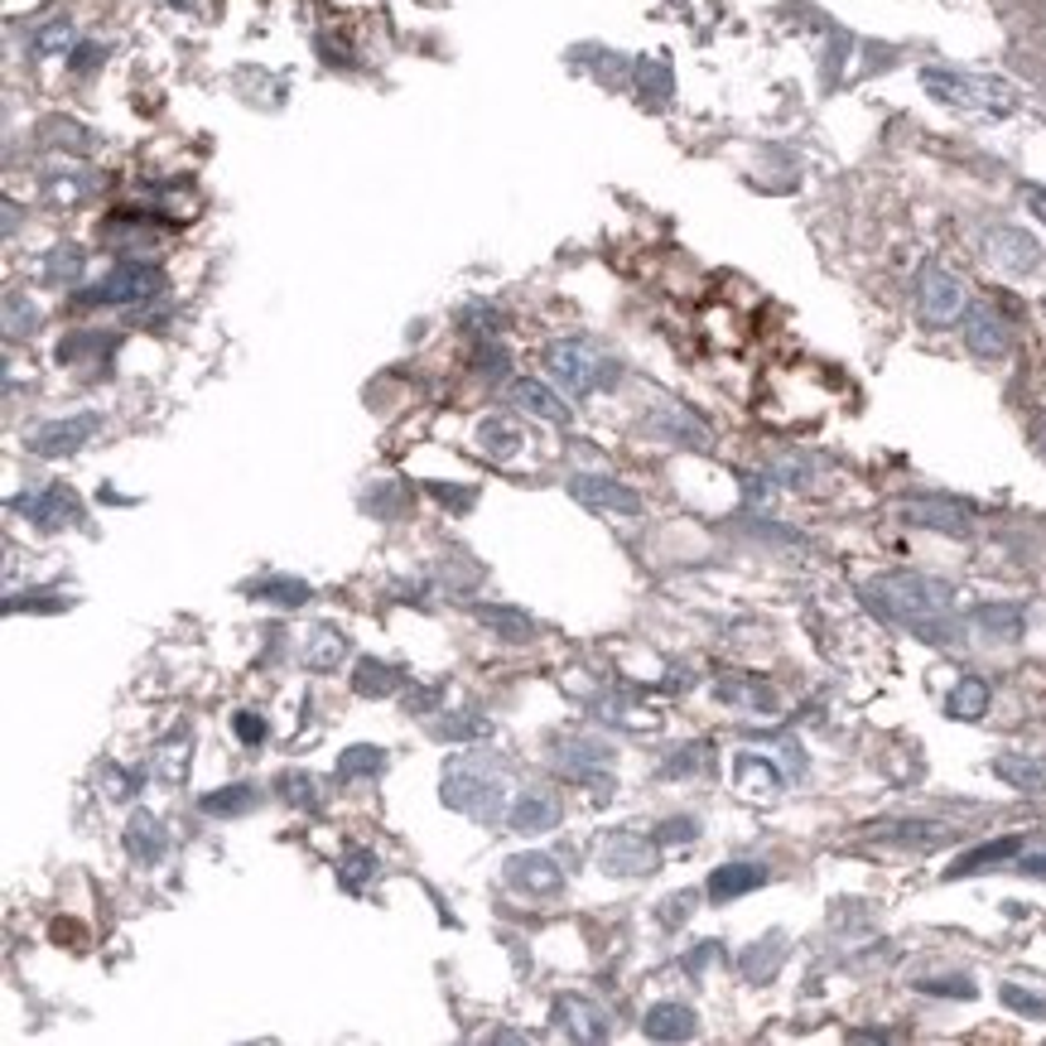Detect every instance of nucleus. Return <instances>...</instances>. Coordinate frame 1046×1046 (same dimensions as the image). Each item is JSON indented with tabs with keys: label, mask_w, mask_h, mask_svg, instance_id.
<instances>
[{
	"label": "nucleus",
	"mask_w": 1046,
	"mask_h": 1046,
	"mask_svg": "<svg viewBox=\"0 0 1046 1046\" xmlns=\"http://www.w3.org/2000/svg\"><path fill=\"white\" fill-rule=\"evenodd\" d=\"M868 603L878 608L888 622H902L921 637V642H955L960 628L950 618V584L940 579H926V574H882L864 589Z\"/></svg>",
	"instance_id": "1"
},
{
	"label": "nucleus",
	"mask_w": 1046,
	"mask_h": 1046,
	"mask_svg": "<svg viewBox=\"0 0 1046 1046\" xmlns=\"http://www.w3.org/2000/svg\"><path fill=\"white\" fill-rule=\"evenodd\" d=\"M555 1018L574 1042H608V1033H613V1027H608V1013L584 1004V998H560Z\"/></svg>",
	"instance_id": "19"
},
{
	"label": "nucleus",
	"mask_w": 1046,
	"mask_h": 1046,
	"mask_svg": "<svg viewBox=\"0 0 1046 1046\" xmlns=\"http://www.w3.org/2000/svg\"><path fill=\"white\" fill-rule=\"evenodd\" d=\"M155 295H165V270L150 266V260H121L111 275L87 285L78 304H145Z\"/></svg>",
	"instance_id": "4"
},
{
	"label": "nucleus",
	"mask_w": 1046,
	"mask_h": 1046,
	"mask_svg": "<svg viewBox=\"0 0 1046 1046\" xmlns=\"http://www.w3.org/2000/svg\"><path fill=\"white\" fill-rule=\"evenodd\" d=\"M1004 1004H1008V1008H1018V1013H1027V1018H1046V998L1023 994L1018 984H1004Z\"/></svg>",
	"instance_id": "38"
},
{
	"label": "nucleus",
	"mask_w": 1046,
	"mask_h": 1046,
	"mask_svg": "<svg viewBox=\"0 0 1046 1046\" xmlns=\"http://www.w3.org/2000/svg\"><path fill=\"white\" fill-rule=\"evenodd\" d=\"M78 270H82V251H72V246H58V251L49 256V275H53V280H58V275H63V280H78Z\"/></svg>",
	"instance_id": "39"
},
{
	"label": "nucleus",
	"mask_w": 1046,
	"mask_h": 1046,
	"mask_svg": "<svg viewBox=\"0 0 1046 1046\" xmlns=\"http://www.w3.org/2000/svg\"><path fill=\"white\" fill-rule=\"evenodd\" d=\"M946 709H950L955 719H984V714H989V685H984L979 675H960V685L950 690Z\"/></svg>",
	"instance_id": "31"
},
{
	"label": "nucleus",
	"mask_w": 1046,
	"mask_h": 1046,
	"mask_svg": "<svg viewBox=\"0 0 1046 1046\" xmlns=\"http://www.w3.org/2000/svg\"><path fill=\"white\" fill-rule=\"evenodd\" d=\"M762 882H767L762 864H723V868H714V878H709V897H714V902H733V897L762 888Z\"/></svg>",
	"instance_id": "24"
},
{
	"label": "nucleus",
	"mask_w": 1046,
	"mask_h": 1046,
	"mask_svg": "<svg viewBox=\"0 0 1046 1046\" xmlns=\"http://www.w3.org/2000/svg\"><path fill=\"white\" fill-rule=\"evenodd\" d=\"M994 777H1004L1013 791L1042 796L1046 791V758H1037V752H1004V758H994Z\"/></svg>",
	"instance_id": "20"
},
{
	"label": "nucleus",
	"mask_w": 1046,
	"mask_h": 1046,
	"mask_svg": "<svg viewBox=\"0 0 1046 1046\" xmlns=\"http://www.w3.org/2000/svg\"><path fill=\"white\" fill-rule=\"evenodd\" d=\"M1018 849H1023L1018 835L994 839V845H979V849H969V853H960V859L950 864V878H969V874H984V868H994V864H1008Z\"/></svg>",
	"instance_id": "28"
},
{
	"label": "nucleus",
	"mask_w": 1046,
	"mask_h": 1046,
	"mask_svg": "<svg viewBox=\"0 0 1046 1046\" xmlns=\"http://www.w3.org/2000/svg\"><path fill=\"white\" fill-rule=\"evenodd\" d=\"M506 362H512V357H506L502 347L492 343V347H483V353H477V376H487V382H497V376H506Z\"/></svg>",
	"instance_id": "42"
},
{
	"label": "nucleus",
	"mask_w": 1046,
	"mask_h": 1046,
	"mask_svg": "<svg viewBox=\"0 0 1046 1046\" xmlns=\"http://www.w3.org/2000/svg\"><path fill=\"white\" fill-rule=\"evenodd\" d=\"M1033 208L1042 213V223H1046V194H1042V188H1033Z\"/></svg>",
	"instance_id": "49"
},
{
	"label": "nucleus",
	"mask_w": 1046,
	"mask_h": 1046,
	"mask_svg": "<svg viewBox=\"0 0 1046 1046\" xmlns=\"http://www.w3.org/2000/svg\"><path fill=\"white\" fill-rule=\"evenodd\" d=\"M564 816V806H560V796L555 791H541V787H531V791H521L512 810H506V825H512L516 835H545V830H555Z\"/></svg>",
	"instance_id": "13"
},
{
	"label": "nucleus",
	"mask_w": 1046,
	"mask_h": 1046,
	"mask_svg": "<svg viewBox=\"0 0 1046 1046\" xmlns=\"http://www.w3.org/2000/svg\"><path fill=\"white\" fill-rule=\"evenodd\" d=\"M101 777H107V796H111V801H126V796L136 791V777L121 772V767H107Z\"/></svg>",
	"instance_id": "45"
},
{
	"label": "nucleus",
	"mask_w": 1046,
	"mask_h": 1046,
	"mask_svg": "<svg viewBox=\"0 0 1046 1046\" xmlns=\"http://www.w3.org/2000/svg\"><path fill=\"white\" fill-rule=\"evenodd\" d=\"M174 6H179V10H194V6H198V0H174Z\"/></svg>",
	"instance_id": "50"
},
{
	"label": "nucleus",
	"mask_w": 1046,
	"mask_h": 1046,
	"mask_svg": "<svg viewBox=\"0 0 1046 1046\" xmlns=\"http://www.w3.org/2000/svg\"><path fill=\"white\" fill-rule=\"evenodd\" d=\"M280 787H285V801H289V806H299V810H324V796L314 791V787H318L314 777H304V772H285V777H280Z\"/></svg>",
	"instance_id": "35"
},
{
	"label": "nucleus",
	"mask_w": 1046,
	"mask_h": 1046,
	"mask_svg": "<svg viewBox=\"0 0 1046 1046\" xmlns=\"http://www.w3.org/2000/svg\"><path fill=\"white\" fill-rule=\"evenodd\" d=\"M926 87H931L940 101H955V107H1013L1008 87L984 82V78H965V72L931 68V72H926Z\"/></svg>",
	"instance_id": "12"
},
{
	"label": "nucleus",
	"mask_w": 1046,
	"mask_h": 1046,
	"mask_svg": "<svg viewBox=\"0 0 1046 1046\" xmlns=\"http://www.w3.org/2000/svg\"><path fill=\"white\" fill-rule=\"evenodd\" d=\"M10 512H24L43 531H63L72 521H82V506L72 497V487H63V483H43L34 492H20V497H10Z\"/></svg>",
	"instance_id": "7"
},
{
	"label": "nucleus",
	"mask_w": 1046,
	"mask_h": 1046,
	"mask_svg": "<svg viewBox=\"0 0 1046 1046\" xmlns=\"http://www.w3.org/2000/svg\"><path fill=\"white\" fill-rule=\"evenodd\" d=\"M430 492L440 497L444 506H454V512H468V506L477 502V492L473 487H444V483H430Z\"/></svg>",
	"instance_id": "43"
},
{
	"label": "nucleus",
	"mask_w": 1046,
	"mask_h": 1046,
	"mask_svg": "<svg viewBox=\"0 0 1046 1046\" xmlns=\"http://www.w3.org/2000/svg\"><path fill=\"white\" fill-rule=\"evenodd\" d=\"M246 593L260 603H280V608H304L314 599V589L295 574H266V579H256V584H246Z\"/></svg>",
	"instance_id": "26"
},
{
	"label": "nucleus",
	"mask_w": 1046,
	"mask_h": 1046,
	"mask_svg": "<svg viewBox=\"0 0 1046 1046\" xmlns=\"http://www.w3.org/2000/svg\"><path fill=\"white\" fill-rule=\"evenodd\" d=\"M386 772V748H376V743H357V748H347L338 767H333V777L343 781H362V777H382Z\"/></svg>",
	"instance_id": "30"
},
{
	"label": "nucleus",
	"mask_w": 1046,
	"mask_h": 1046,
	"mask_svg": "<svg viewBox=\"0 0 1046 1046\" xmlns=\"http://www.w3.org/2000/svg\"><path fill=\"white\" fill-rule=\"evenodd\" d=\"M101 58H107V49H101V43H82V49H72L68 63H72V72H87V68H97Z\"/></svg>",
	"instance_id": "47"
},
{
	"label": "nucleus",
	"mask_w": 1046,
	"mask_h": 1046,
	"mask_svg": "<svg viewBox=\"0 0 1046 1046\" xmlns=\"http://www.w3.org/2000/svg\"><path fill=\"white\" fill-rule=\"evenodd\" d=\"M434 738H448V743H468V738H487L492 723L483 714H448V719H434L430 723Z\"/></svg>",
	"instance_id": "33"
},
{
	"label": "nucleus",
	"mask_w": 1046,
	"mask_h": 1046,
	"mask_svg": "<svg viewBox=\"0 0 1046 1046\" xmlns=\"http://www.w3.org/2000/svg\"><path fill=\"white\" fill-rule=\"evenodd\" d=\"M917 309H921V324H931V328L955 324V318L965 314V285H960V275H950V270L931 266V270L921 275Z\"/></svg>",
	"instance_id": "10"
},
{
	"label": "nucleus",
	"mask_w": 1046,
	"mask_h": 1046,
	"mask_svg": "<svg viewBox=\"0 0 1046 1046\" xmlns=\"http://www.w3.org/2000/svg\"><path fill=\"white\" fill-rule=\"evenodd\" d=\"M545 367H550V376H555V382L564 386V396H570V401H584V396H593L599 386H613V382H618V367H613V362L599 357L589 343H579V338L550 343V347H545Z\"/></svg>",
	"instance_id": "3"
},
{
	"label": "nucleus",
	"mask_w": 1046,
	"mask_h": 1046,
	"mask_svg": "<svg viewBox=\"0 0 1046 1046\" xmlns=\"http://www.w3.org/2000/svg\"><path fill=\"white\" fill-rule=\"evenodd\" d=\"M512 401L526 415L545 420V425H570V405H564V396H555L545 382H512Z\"/></svg>",
	"instance_id": "22"
},
{
	"label": "nucleus",
	"mask_w": 1046,
	"mask_h": 1046,
	"mask_svg": "<svg viewBox=\"0 0 1046 1046\" xmlns=\"http://www.w3.org/2000/svg\"><path fill=\"white\" fill-rule=\"evenodd\" d=\"M155 772H159V781H184L188 777V738L179 748H165L155 758Z\"/></svg>",
	"instance_id": "37"
},
{
	"label": "nucleus",
	"mask_w": 1046,
	"mask_h": 1046,
	"mask_svg": "<svg viewBox=\"0 0 1046 1046\" xmlns=\"http://www.w3.org/2000/svg\"><path fill=\"white\" fill-rule=\"evenodd\" d=\"M343 657H347V637L338 628H328V622L324 628H314L309 642H304V651H299V661L309 665V671H333Z\"/></svg>",
	"instance_id": "27"
},
{
	"label": "nucleus",
	"mask_w": 1046,
	"mask_h": 1046,
	"mask_svg": "<svg viewBox=\"0 0 1046 1046\" xmlns=\"http://www.w3.org/2000/svg\"><path fill=\"white\" fill-rule=\"evenodd\" d=\"M642 1033L651 1042H690L694 1037V1008L685 1004H651L642 1018Z\"/></svg>",
	"instance_id": "21"
},
{
	"label": "nucleus",
	"mask_w": 1046,
	"mask_h": 1046,
	"mask_svg": "<svg viewBox=\"0 0 1046 1046\" xmlns=\"http://www.w3.org/2000/svg\"><path fill=\"white\" fill-rule=\"evenodd\" d=\"M989 260L994 266H1004V270H1013V275H1027V270H1037L1042 266V246L1027 237V231H1018V227H998V231H989Z\"/></svg>",
	"instance_id": "15"
},
{
	"label": "nucleus",
	"mask_w": 1046,
	"mask_h": 1046,
	"mask_svg": "<svg viewBox=\"0 0 1046 1046\" xmlns=\"http://www.w3.org/2000/svg\"><path fill=\"white\" fill-rule=\"evenodd\" d=\"M502 878L521 897H555L564 888V868L550 853H516V859L502 864Z\"/></svg>",
	"instance_id": "11"
},
{
	"label": "nucleus",
	"mask_w": 1046,
	"mask_h": 1046,
	"mask_svg": "<svg viewBox=\"0 0 1046 1046\" xmlns=\"http://www.w3.org/2000/svg\"><path fill=\"white\" fill-rule=\"evenodd\" d=\"M473 618L483 622L492 637H502V642H535V618L526 608H512V603H477Z\"/></svg>",
	"instance_id": "17"
},
{
	"label": "nucleus",
	"mask_w": 1046,
	"mask_h": 1046,
	"mask_svg": "<svg viewBox=\"0 0 1046 1046\" xmlns=\"http://www.w3.org/2000/svg\"><path fill=\"white\" fill-rule=\"evenodd\" d=\"M396 497H401V492H396ZM396 497H391V492H386V483H376V487H372L362 502H367L376 516H386V521H391V516H396Z\"/></svg>",
	"instance_id": "46"
},
{
	"label": "nucleus",
	"mask_w": 1046,
	"mask_h": 1046,
	"mask_svg": "<svg viewBox=\"0 0 1046 1046\" xmlns=\"http://www.w3.org/2000/svg\"><path fill=\"white\" fill-rule=\"evenodd\" d=\"M101 430V415H68V420H49V425H34L24 434V448L34 458H63L78 454V448Z\"/></svg>",
	"instance_id": "6"
},
{
	"label": "nucleus",
	"mask_w": 1046,
	"mask_h": 1046,
	"mask_svg": "<svg viewBox=\"0 0 1046 1046\" xmlns=\"http://www.w3.org/2000/svg\"><path fill=\"white\" fill-rule=\"evenodd\" d=\"M555 767L564 781H584L593 791H613V777L603 772V767H613V748L603 743V738L593 733H579V738H564L560 752H555Z\"/></svg>",
	"instance_id": "5"
},
{
	"label": "nucleus",
	"mask_w": 1046,
	"mask_h": 1046,
	"mask_svg": "<svg viewBox=\"0 0 1046 1046\" xmlns=\"http://www.w3.org/2000/svg\"><path fill=\"white\" fill-rule=\"evenodd\" d=\"M975 628L989 637V642H1018L1023 637V608H1013V603L975 608Z\"/></svg>",
	"instance_id": "29"
},
{
	"label": "nucleus",
	"mask_w": 1046,
	"mask_h": 1046,
	"mask_svg": "<svg viewBox=\"0 0 1046 1046\" xmlns=\"http://www.w3.org/2000/svg\"><path fill=\"white\" fill-rule=\"evenodd\" d=\"M902 521L907 526H926V531H946V535H969V512L965 506H955V502H940V497L907 502Z\"/></svg>",
	"instance_id": "16"
},
{
	"label": "nucleus",
	"mask_w": 1046,
	"mask_h": 1046,
	"mask_svg": "<svg viewBox=\"0 0 1046 1046\" xmlns=\"http://www.w3.org/2000/svg\"><path fill=\"white\" fill-rule=\"evenodd\" d=\"M256 806H260V787H256V781H231V787H223V791H213V796H203V801H198V810H203V816H213V820L251 816Z\"/></svg>",
	"instance_id": "23"
},
{
	"label": "nucleus",
	"mask_w": 1046,
	"mask_h": 1046,
	"mask_svg": "<svg viewBox=\"0 0 1046 1046\" xmlns=\"http://www.w3.org/2000/svg\"><path fill=\"white\" fill-rule=\"evenodd\" d=\"M477 448H483L492 463H506V458H516L521 434L506 425V420H483V425H477Z\"/></svg>",
	"instance_id": "32"
},
{
	"label": "nucleus",
	"mask_w": 1046,
	"mask_h": 1046,
	"mask_svg": "<svg viewBox=\"0 0 1046 1046\" xmlns=\"http://www.w3.org/2000/svg\"><path fill=\"white\" fill-rule=\"evenodd\" d=\"M570 497L593 506V512H618V516H642L647 512L642 492L622 487L618 477H603V473H574L570 477Z\"/></svg>",
	"instance_id": "8"
},
{
	"label": "nucleus",
	"mask_w": 1046,
	"mask_h": 1046,
	"mask_svg": "<svg viewBox=\"0 0 1046 1046\" xmlns=\"http://www.w3.org/2000/svg\"><path fill=\"white\" fill-rule=\"evenodd\" d=\"M444 806L473 816L477 825H497L506 820V781L502 767L487 762L483 752H458L454 762H444Z\"/></svg>",
	"instance_id": "2"
},
{
	"label": "nucleus",
	"mask_w": 1046,
	"mask_h": 1046,
	"mask_svg": "<svg viewBox=\"0 0 1046 1046\" xmlns=\"http://www.w3.org/2000/svg\"><path fill=\"white\" fill-rule=\"evenodd\" d=\"M965 347H969L975 357H989V362L1008 357L1013 333H1008L1004 318H998V309H989V304H979V309H969V314H965Z\"/></svg>",
	"instance_id": "14"
},
{
	"label": "nucleus",
	"mask_w": 1046,
	"mask_h": 1046,
	"mask_svg": "<svg viewBox=\"0 0 1046 1046\" xmlns=\"http://www.w3.org/2000/svg\"><path fill=\"white\" fill-rule=\"evenodd\" d=\"M599 868L603 874H613V878H642L657 868V835L642 839V835H632V830H618V835H608L603 845H599Z\"/></svg>",
	"instance_id": "9"
},
{
	"label": "nucleus",
	"mask_w": 1046,
	"mask_h": 1046,
	"mask_svg": "<svg viewBox=\"0 0 1046 1046\" xmlns=\"http://www.w3.org/2000/svg\"><path fill=\"white\" fill-rule=\"evenodd\" d=\"M165 849H169L165 825H159L150 810H136V816L126 820V853L136 864H159V859H165Z\"/></svg>",
	"instance_id": "18"
},
{
	"label": "nucleus",
	"mask_w": 1046,
	"mask_h": 1046,
	"mask_svg": "<svg viewBox=\"0 0 1046 1046\" xmlns=\"http://www.w3.org/2000/svg\"><path fill=\"white\" fill-rule=\"evenodd\" d=\"M376 868H382V864H376L372 849H347L343 864H338V882H343L347 892H362V888H367V882L376 878Z\"/></svg>",
	"instance_id": "34"
},
{
	"label": "nucleus",
	"mask_w": 1046,
	"mask_h": 1046,
	"mask_svg": "<svg viewBox=\"0 0 1046 1046\" xmlns=\"http://www.w3.org/2000/svg\"><path fill=\"white\" fill-rule=\"evenodd\" d=\"M231 733H237L241 748H260V743H266V714H256V709H237V714H231Z\"/></svg>",
	"instance_id": "36"
},
{
	"label": "nucleus",
	"mask_w": 1046,
	"mask_h": 1046,
	"mask_svg": "<svg viewBox=\"0 0 1046 1046\" xmlns=\"http://www.w3.org/2000/svg\"><path fill=\"white\" fill-rule=\"evenodd\" d=\"M694 835H700V825H694L690 816L685 820H665L661 835H657V845H694Z\"/></svg>",
	"instance_id": "40"
},
{
	"label": "nucleus",
	"mask_w": 1046,
	"mask_h": 1046,
	"mask_svg": "<svg viewBox=\"0 0 1046 1046\" xmlns=\"http://www.w3.org/2000/svg\"><path fill=\"white\" fill-rule=\"evenodd\" d=\"M68 43H72V29H68L63 20H53V24H49V29H43V34L34 39V49H39V53H63Z\"/></svg>",
	"instance_id": "41"
},
{
	"label": "nucleus",
	"mask_w": 1046,
	"mask_h": 1046,
	"mask_svg": "<svg viewBox=\"0 0 1046 1046\" xmlns=\"http://www.w3.org/2000/svg\"><path fill=\"white\" fill-rule=\"evenodd\" d=\"M917 989H926V994H960V998H975V984H969V979H921Z\"/></svg>",
	"instance_id": "44"
},
{
	"label": "nucleus",
	"mask_w": 1046,
	"mask_h": 1046,
	"mask_svg": "<svg viewBox=\"0 0 1046 1046\" xmlns=\"http://www.w3.org/2000/svg\"><path fill=\"white\" fill-rule=\"evenodd\" d=\"M401 685H405V675L396 671V665L376 661V657H362L353 665V690L362 694V700H386V694H396Z\"/></svg>",
	"instance_id": "25"
},
{
	"label": "nucleus",
	"mask_w": 1046,
	"mask_h": 1046,
	"mask_svg": "<svg viewBox=\"0 0 1046 1046\" xmlns=\"http://www.w3.org/2000/svg\"><path fill=\"white\" fill-rule=\"evenodd\" d=\"M1018 874H1033V878H1046V853H1037V859H1023V864H1018Z\"/></svg>",
	"instance_id": "48"
}]
</instances>
